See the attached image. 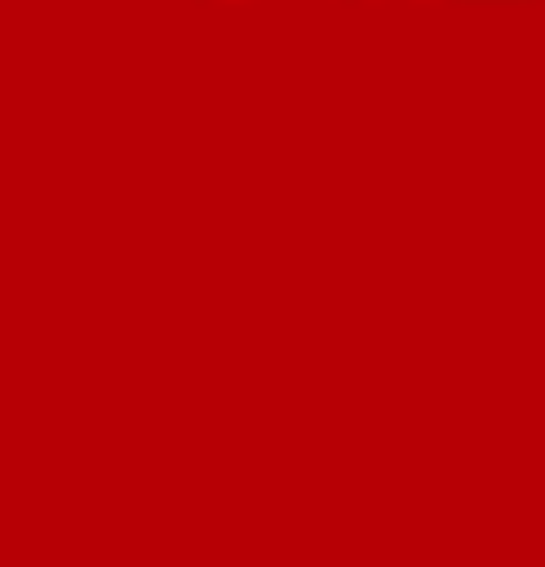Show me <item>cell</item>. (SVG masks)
I'll use <instances>...</instances> for the list:
<instances>
[]
</instances>
